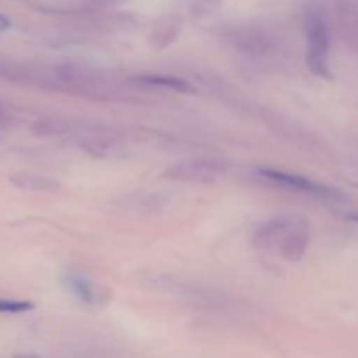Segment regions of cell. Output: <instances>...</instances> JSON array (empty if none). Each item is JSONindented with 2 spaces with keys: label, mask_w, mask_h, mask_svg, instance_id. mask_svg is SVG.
<instances>
[{
  "label": "cell",
  "mask_w": 358,
  "mask_h": 358,
  "mask_svg": "<svg viewBox=\"0 0 358 358\" xmlns=\"http://www.w3.org/2000/svg\"><path fill=\"white\" fill-rule=\"evenodd\" d=\"M126 2L128 0H91V3L96 7H119Z\"/></svg>",
  "instance_id": "obj_16"
},
{
  "label": "cell",
  "mask_w": 358,
  "mask_h": 358,
  "mask_svg": "<svg viewBox=\"0 0 358 358\" xmlns=\"http://www.w3.org/2000/svg\"><path fill=\"white\" fill-rule=\"evenodd\" d=\"M182 30L180 20L175 14H168L161 20L156 21L149 35V44L154 51H163V49L170 48L175 41L178 38Z\"/></svg>",
  "instance_id": "obj_7"
},
{
  "label": "cell",
  "mask_w": 358,
  "mask_h": 358,
  "mask_svg": "<svg viewBox=\"0 0 358 358\" xmlns=\"http://www.w3.org/2000/svg\"><path fill=\"white\" fill-rule=\"evenodd\" d=\"M13 122H14L13 112H10L9 108L0 101V128H9Z\"/></svg>",
  "instance_id": "obj_15"
},
{
  "label": "cell",
  "mask_w": 358,
  "mask_h": 358,
  "mask_svg": "<svg viewBox=\"0 0 358 358\" xmlns=\"http://www.w3.org/2000/svg\"><path fill=\"white\" fill-rule=\"evenodd\" d=\"M13 358H42V357L35 355V353H20V355H14Z\"/></svg>",
  "instance_id": "obj_18"
},
{
  "label": "cell",
  "mask_w": 358,
  "mask_h": 358,
  "mask_svg": "<svg viewBox=\"0 0 358 358\" xmlns=\"http://www.w3.org/2000/svg\"><path fill=\"white\" fill-rule=\"evenodd\" d=\"M224 6V0H182V9L187 16L194 20H203L212 14L219 13Z\"/></svg>",
  "instance_id": "obj_13"
},
{
  "label": "cell",
  "mask_w": 358,
  "mask_h": 358,
  "mask_svg": "<svg viewBox=\"0 0 358 358\" xmlns=\"http://www.w3.org/2000/svg\"><path fill=\"white\" fill-rule=\"evenodd\" d=\"M226 41L241 55L264 59L275 56L280 49L278 41L271 31L257 24H236L226 31Z\"/></svg>",
  "instance_id": "obj_3"
},
{
  "label": "cell",
  "mask_w": 358,
  "mask_h": 358,
  "mask_svg": "<svg viewBox=\"0 0 358 358\" xmlns=\"http://www.w3.org/2000/svg\"><path fill=\"white\" fill-rule=\"evenodd\" d=\"M304 34H306V65L313 76L332 79L329 55H331V28L324 13L310 6L304 10Z\"/></svg>",
  "instance_id": "obj_2"
},
{
  "label": "cell",
  "mask_w": 358,
  "mask_h": 358,
  "mask_svg": "<svg viewBox=\"0 0 358 358\" xmlns=\"http://www.w3.org/2000/svg\"><path fill=\"white\" fill-rule=\"evenodd\" d=\"M136 83L143 84V86L150 87H159V90L173 91V93L180 94H194L196 87L192 86L189 80L180 79L175 76H161V73H143V76L135 77Z\"/></svg>",
  "instance_id": "obj_10"
},
{
  "label": "cell",
  "mask_w": 358,
  "mask_h": 358,
  "mask_svg": "<svg viewBox=\"0 0 358 358\" xmlns=\"http://www.w3.org/2000/svg\"><path fill=\"white\" fill-rule=\"evenodd\" d=\"M73 129V122L58 115H45L35 119L30 124V131L37 136H63Z\"/></svg>",
  "instance_id": "obj_11"
},
{
  "label": "cell",
  "mask_w": 358,
  "mask_h": 358,
  "mask_svg": "<svg viewBox=\"0 0 358 358\" xmlns=\"http://www.w3.org/2000/svg\"><path fill=\"white\" fill-rule=\"evenodd\" d=\"M63 282H65V287L77 297L79 301H83L84 304H98L101 301V290L94 289L93 283L86 278L84 275L80 273H66L63 276Z\"/></svg>",
  "instance_id": "obj_9"
},
{
  "label": "cell",
  "mask_w": 358,
  "mask_h": 358,
  "mask_svg": "<svg viewBox=\"0 0 358 358\" xmlns=\"http://www.w3.org/2000/svg\"><path fill=\"white\" fill-rule=\"evenodd\" d=\"M9 182L16 189L27 192H55L59 189L58 180L48 175L31 173V171H20V173L10 175Z\"/></svg>",
  "instance_id": "obj_8"
},
{
  "label": "cell",
  "mask_w": 358,
  "mask_h": 358,
  "mask_svg": "<svg viewBox=\"0 0 358 358\" xmlns=\"http://www.w3.org/2000/svg\"><path fill=\"white\" fill-rule=\"evenodd\" d=\"M9 27H10L9 17L3 16V14H0V34H3V31H6Z\"/></svg>",
  "instance_id": "obj_17"
},
{
  "label": "cell",
  "mask_w": 358,
  "mask_h": 358,
  "mask_svg": "<svg viewBox=\"0 0 358 358\" xmlns=\"http://www.w3.org/2000/svg\"><path fill=\"white\" fill-rule=\"evenodd\" d=\"M261 177H264L266 180L271 182V184L280 185V187L292 189V191L301 192V194L313 196L317 199H324L329 203H345L346 198L343 192H339L338 189L329 187V185L320 184L317 180H311V178L304 177V175L297 173H289V171L283 170H275V168H261L259 170Z\"/></svg>",
  "instance_id": "obj_4"
},
{
  "label": "cell",
  "mask_w": 358,
  "mask_h": 358,
  "mask_svg": "<svg viewBox=\"0 0 358 358\" xmlns=\"http://www.w3.org/2000/svg\"><path fill=\"white\" fill-rule=\"evenodd\" d=\"M170 205V198L161 192H131V194L122 196L119 206L126 212L138 213H152L161 212Z\"/></svg>",
  "instance_id": "obj_6"
},
{
  "label": "cell",
  "mask_w": 358,
  "mask_h": 358,
  "mask_svg": "<svg viewBox=\"0 0 358 358\" xmlns=\"http://www.w3.org/2000/svg\"><path fill=\"white\" fill-rule=\"evenodd\" d=\"M310 224L301 217L280 215L255 229L252 243L257 250L275 252L283 261L299 262L310 247Z\"/></svg>",
  "instance_id": "obj_1"
},
{
  "label": "cell",
  "mask_w": 358,
  "mask_h": 358,
  "mask_svg": "<svg viewBox=\"0 0 358 358\" xmlns=\"http://www.w3.org/2000/svg\"><path fill=\"white\" fill-rule=\"evenodd\" d=\"M80 149H84L94 157H114L122 152L117 142L107 138V136H87V138L80 140Z\"/></svg>",
  "instance_id": "obj_12"
},
{
  "label": "cell",
  "mask_w": 358,
  "mask_h": 358,
  "mask_svg": "<svg viewBox=\"0 0 358 358\" xmlns=\"http://www.w3.org/2000/svg\"><path fill=\"white\" fill-rule=\"evenodd\" d=\"M226 171V163L213 157H192L171 164L163 171V177L180 184H208L222 177Z\"/></svg>",
  "instance_id": "obj_5"
},
{
  "label": "cell",
  "mask_w": 358,
  "mask_h": 358,
  "mask_svg": "<svg viewBox=\"0 0 358 358\" xmlns=\"http://www.w3.org/2000/svg\"><path fill=\"white\" fill-rule=\"evenodd\" d=\"M35 304L30 301H20V299H3L0 297V313L7 315H17L24 313V311L34 310Z\"/></svg>",
  "instance_id": "obj_14"
}]
</instances>
